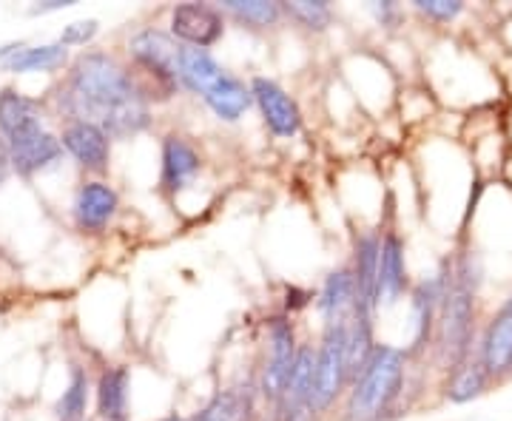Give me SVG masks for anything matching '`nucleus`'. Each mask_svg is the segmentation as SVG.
<instances>
[{
    "label": "nucleus",
    "mask_w": 512,
    "mask_h": 421,
    "mask_svg": "<svg viewBox=\"0 0 512 421\" xmlns=\"http://www.w3.org/2000/svg\"><path fill=\"white\" fill-rule=\"evenodd\" d=\"M60 109L72 120L94 123L111 140H128L151 126V103L134 72L106 52H86L72 63L60 89Z\"/></svg>",
    "instance_id": "1"
},
{
    "label": "nucleus",
    "mask_w": 512,
    "mask_h": 421,
    "mask_svg": "<svg viewBox=\"0 0 512 421\" xmlns=\"http://www.w3.org/2000/svg\"><path fill=\"white\" fill-rule=\"evenodd\" d=\"M484 285V262L473 248L453 257V285L441 302L436 353L444 370H453L473 356L478 319V291Z\"/></svg>",
    "instance_id": "2"
},
{
    "label": "nucleus",
    "mask_w": 512,
    "mask_h": 421,
    "mask_svg": "<svg viewBox=\"0 0 512 421\" xmlns=\"http://www.w3.org/2000/svg\"><path fill=\"white\" fill-rule=\"evenodd\" d=\"M410 353L379 345L345 396V421H387L402 402Z\"/></svg>",
    "instance_id": "3"
},
{
    "label": "nucleus",
    "mask_w": 512,
    "mask_h": 421,
    "mask_svg": "<svg viewBox=\"0 0 512 421\" xmlns=\"http://www.w3.org/2000/svg\"><path fill=\"white\" fill-rule=\"evenodd\" d=\"M128 55L137 66V83L148 97V103L157 97H171L180 92V55H183V43L171 32L163 29H143L128 40Z\"/></svg>",
    "instance_id": "4"
},
{
    "label": "nucleus",
    "mask_w": 512,
    "mask_h": 421,
    "mask_svg": "<svg viewBox=\"0 0 512 421\" xmlns=\"http://www.w3.org/2000/svg\"><path fill=\"white\" fill-rule=\"evenodd\" d=\"M350 322V319H348ZM348 322L325 325L322 339L316 345V385H313V407L319 416L330 413L342 396L350 390L348 370Z\"/></svg>",
    "instance_id": "5"
},
{
    "label": "nucleus",
    "mask_w": 512,
    "mask_h": 421,
    "mask_svg": "<svg viewBox=\"0 0 512 421\" xmlns=\"http://www.w3.org/2000/svg\"><path fill=\"white\" fill-rule=\"evenodd\" d=\"M453 285V257L441 259L439 271L427 279L416 282L410 288V305H413V339H410V356H421L436 342V328H439L441 302Z\"/></svg>",
    "instance_id": "6"
},
{
    "label": "nucleus",
    "mask_w": 512,
    "mask_h": 421,
    "mask_svg": "<svg viewBox=\"0 0 512 421\" xmlns=\"http://www.w3.org/2000/svg\"><path fill=\"white\" fill-rule=\"evenodd\" d=\"M265 333H268V356H265L262 370H259L256 390H259L262 402L276 407V402L285 393L288 379H291L293 362H296V353H299V342H296V328H293V322L288 316H271L268 325H265Z\"/></svg>",
    "instance_id": "7"
},
{
    "label": "nucleus",
    "mask_w": 512,
    "mask_h": 421,
    "mask_svg": "<svg viewBox=\"0 0 512 421\" xmlns=\"http://www.w3.org/2000/svg\"><path fill=\"white\" fill-rule=\"evenodd\" d=\"M379 265H382V234L362 231L353 239V282H356V311L376 316L379 311Z\"/></svg>",
    "instance_id": "8"
},
{
    "label": "nucleus",
    "mask_w": 512,
    "mask_h": 421,
    "mask_svg": "<svg viewBox=\"0 0 512 421\" xmlns=\"http://www.w3.org/2000/svg\"><path fill=\"white\" fill-rule=\"evenodd\" d=\"M171 35L183 46L211 49L225 35V15L211 3H180L171 9Z\"/></svg>",
    "instance_id": "9"
},
{
    "label": "nucleus",
    "mask_w": 512,
    "mask_h": 421,
    "mask_svg": "<svg viewBox=\"0 0 512 421\" xmlns=\"http://www.w3.org/2000/svg\"><path fill=\"white\" fill-rule=\"evenodd\" d=\"M254 106L262 114L265 126L274 137H296L302 129V111L291 94L285 92L271 77H254L251 80Z\"/></svg>",
    "instance_id": "10"
},
{
    "label": "nucleus",
    "mask_w": 512,
    "mask_h": 421,
    "mask_svg": "<svg viewBox=\"0 0 512 421\" xmlns=\"http://www.w3.org/2000/svg\"><path fill=\"white\" fill-rule=\"evenodd\" d=\"M476 350L481 362L490 370L493 382H501V379L512 376V293L501 302V308L490 316Z\"/></svg>",
    "instance_id": "11"
},
{
    "label": "nucleus",
    "mask_w": 512,
    "mask_h": 421,
    "mask_svg": "<svg viewBox=\"0 0 512 421\" xmlns=\"http://www.w3.org/2000/svg\"><path fill=\"white\" fill-rule=\"evenodd\" d=\"M60 143L86 171L103 174L109 168L111 137L100 126L83 123V120H72L63 129V134H60Z\"/></svg>",
    "instance_id": "12"
},
{
    "label": "nucleus",
    "mask_w": 512,
    "mask_h": 421,
    "mask_svg": "<svg viewBox=\"0 0 512 421\" xmlns=\"http://www.w3.org/2000/svg\"><path fill=\"white\" fill-rule=\"evenodd\" d=\"M202 171L200 151L183 134H168L163 140V171H160V185L168 194H180L183 188L197 180Z\"/></svg>",
    "instance_id": "13"
},
{
    "label": "nucleus",
    "mask_w": 512,
    "mask_h": 421,
    "mask_svg": "<svg viewBox=\"0 0 512 421\" xmlns=\"http://www.w3.org/2000/svg\"><path fill=\"white\" fill-rule=\"evenodd\" d=\"M404 293H410V276H407V257H404V239L399 234L382 237V265H379V308L399 305Z\"/></svg>",
    "instance_id": "14"
},
{
    "label": "nucleus",
    "mask_w": 512,
    "mask_h": 421,
    "mask_svg": "<svg viewBox=\"0 0 512 421\" xmlns=\"http://www.w3.org/2000/svg\"><path fill=\"white\" fill-rule=\"evenodd\" d=\"M117 208H120L117 191L109 183L92 180V183H86L77 191V200H74V220H77V228L80 231H89V234H97V231H103L114 220Z\"/></svg>",
    "instance_id": "15"
},
{
    "label": "nucleus",
    "mask_w": 512,
    "mask_h": 421,
    "mask_svg": "<svg viewBox=\"0 0 512 421\" xmlns=\"http://www.w3.org/2000/svg\"><path fill=\"white\" fill-rule=\"evenodd\" d=\"M37 131H43L40 103L15 89H3L0 92V137L12 146Z\"/></svg>",
    "instance_id": "16"
},
{
    "label": "nucleus",
    "mask_w": 512,
    "mask_h": 421,
    "mask_svg": "<svg viewBox=\"0 0 512 421\" xmlns=\"http://www.w3.org/2000/svg\"><path fill=\"white\" fill-rule=\"evenodd\" d=\"M493 385V376L487 365L481 362L478 350L464 359L461 365H456L453 370H447V379H444V399L450 404H470L481 399L487 390Z\"/></svg>",
    "instance_id": "17"
},
{
    "label": "nucleus",
    "mask_w": 512,
    "mask_h": 421,
    "mask_svg": "<svg viewBox=\"0 0 512 421\" xmlns=\"http://www.w3.org/2000/svg\"><path fill=\"white\" fill-rule=\"evenodd\" d=\"M9 151H12V168L20 177H32V174L55 165L63 157V143H60V137L43 129L12 143Z\"/></svg>",
    "instance_id": "18"
},
{
    "label": "nucleus",
    "mask_w": 512,
    "mask_h": 421,
    "mask_svg": "<svg viewBox=\"0 0 512 421\" xmlns=\"http://www.w3.org/2000/svg\"><path fill=\"white\" fill-rule=\"evenodd\" d=\"M316 311L325 319V325L348 322L356 311V282L350 268H339L325 279L322 291L316 296Z\"/></svg>",
    "instance_id": "19"
},
{
    "label": "nucleus",
    "mask_w": 512,
    "mask_h": 421,
    "mask_svg": "<svg viewBox=\"0 0 512 421\" xmlns=\"http://www.w3.org/2000/svg\"><path fill=\"white\" fill-rule=\"evenodd\" d=\"M202 100H205V106L214 111L220 120H225V123H237L239 117L254 106L251 86H245V83H242L239 77H234L231 72L222 74L220 80L205 92Z\"/></svg>",
    "instance_id": "20"
},
{
    "label": "nucleus",
    "mask_w": 512,
    "mask_h": 421,
    "mask_svg": "<svg viewBox=\"0 0 512 421\" xmlns=\"http://www.w3.org/2000/svg\"><path fill=\"white\" fill-rule=\"evenodd\" d=\"M225 69L217 63V57L211 55L208 49H194V46H183V55H180V89L185 92L205 97V92L220 80Z\"/></svg>",
    "instance_id": "21"
},
{
    "label": "nucleus",
    "mask_w": 512,
    "mask_h": 421,
    "mask_svg": "<svg viewBox=\"0 0 512 421\" xmlns=\"http://www.w3.org/2000/svg\"><path fill=\"white\" fill-rule=\"evenodd\" d=\"M128 387L131 373L128 367H106L100 382H97V413L103 421H126L128 419Z\"/></svg>",
    "instance_id": "22"
},
{
    "label": "nucleus",
    "mask_w": 512,
    "mask_h": 421,
    "mask_svg": "<svg viewBox=\"0 0 512 421\" xmlns=\"http://www.w3.org/2000/svg\"><path fill=\"white\" fill-rule=\"evenodd\" d=\"M69 63V49L63 43H46L35 49H23L20 46L15 55L9 57L3 66L12 74H29V72H57Z\"/></svg>",
    "instance_id": "23"
},
{
    "label": "nucleus",
    "mask_w": 512,
    "mask_h": 421,
    "mask_svg": "<svg viewBox=\"0 0 512 421\" xmlns=\"http://www.w3.org/2000/svg\"><path fill=\"white\" fill-rule=\"evenodd\" d=\"M191 421H254V396L248 390H220Z\"/></svg>",
    "instance_id": "24"
},
{
    "label": "nucleus",
    "mask_w": 512,
    "mask_h": 421,
    "mask_svg": "<svg viewBox=\"0 0 512 421\" xmlns=\"http://www.w3.org/2000/svg\"><path fill=\"white\" fill-rule=\"evenodd\" d=\"M220 9L222 15H231L237 23L251 29H274L285 18L282 3L276 0H225Z\"/></svg>",
    "instance_id": "25"
},
{
    "label": "nucleus",
    "mask_w": 512,
    "mask_h": 421,
    "mask_svg": "<svg viewBox=\"0 0 512 421\" xmlns=\"http://www.w3.org/2000/svg\"><path fill=\"white\" fill-rule=\"evenodd\" d=\"M282 12L285 18H291L308 32H325L333 23V9L328 0H285Z\"/></svg>",
    "instance_id": "26"
},
{
    "label": "nucleus",
    "mask_w": 512,
    "mask_h": 421,
    "mask_svg": "<svg viewBox=\"0 0 512 421\" xmlns=\"http://www.w3.org/2000/svg\"><path fill=\"white\" fill-rule=\"evenodd\" d=\"M86 404H89V373H86L83 367H74L72 382L63 390V396L57 399V419L83 421V416H86Z\"/></svg>",
    "instance_id": "27"
},
{
    "label": "nucleus",
    "mask_w": 512,
    "mask_h": 421,
    "mask_svg": "<svg viewBox=\"0 0 512 421\" xmlns=\"http://www.w3.org/2000/svg\"><path fill=\"white\" fill-rule=\"evenodd\" d=\"M413 6L424 18L436 20V23H453L464 12L461 0H416Z\"/></svg>",
    "instance_id": "28"
},
{
    "label": "nucleus",
    "mask_w": 512,
    "mask_h": 421,
    "mask_svg": "<svg viewBox=\"0 0 512 421\" xmlns=\"http://www.w3.org/2000/svg\"><path fill=\"white\" fill-rule=\"evenodd\" d=\"M97 29H100V23L94 18L69 23V26L60 32V43H63V46H86V43L97 35Z\"/></svg>",
    "instance_id": "29"
},
{
    "label": "nucleus",
    "mask_w": 512,
    "mask_h": 421,
    "mask_svg": "<svg viewBox=\"0 0 512 421\" xmlns=\"http://www.w3.org/2000/svg\"><path fill=\"white\" fill-rule=\"evenodd\" d=\"M367 9H370V15L376 18V23H379V26H387V29H393V26L402 20V9H399V3H393V0L370 3Z\"/></svg>",
    "instance_id": "30"
},
{
    "label": "nucleus",
    "mask_w": 512,
    "mask_h": 421,
    "mask_svg": "<svg viewBox=\"0 0 512 421\" xmlns=\"http://www.w3.org/2000/svg\"><path fill=\"white\" fill-rule=\"evenodd\" d=\"M9 171H15V168H12V151H9V143L0 137V185L9 177Z\"/></svg>",
    "instance_id": "31"
},
{
    "label": "nucleus",
    "mask_w": 512,
    "mask_h": 421,
    "mask_svg": "<svg viewBox=\"0 0 512 421\" xmlns=\"http://www.w3.org/2000/svg\"><path fill=\"white\" fill-rule=\"evenodd\" d=\"M66 6H74V0H46L37 6L35 12H55V9H66Z\"/></svg>",
    "instance_id": "32"
},
{
    "label": "nucleus",
    "mask_w": 512,
    "mask_h": 421,
    "mask_svg": "<svg viewBox=\"0 0 512 421\" xmlns=\"http://www.w3.org/2000/svg\"><path fill=\"white\" fill-rule=\"evenodd\" d=\"M160 421H191V419H185V416H180V413H171V416H165V419Z\"/></svg>",
    "instance_id": "33"
}]
</instances>
